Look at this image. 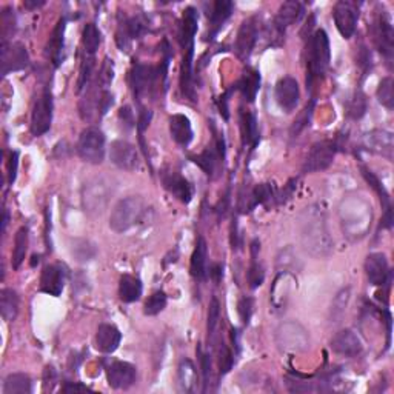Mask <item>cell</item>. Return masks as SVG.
<instances>
[{"label": "cell", "mask_w": 394, "mask_h": 394, "mask_svg": "<svg viewBox=\"0 0 394 394\" xmlns=\"http://www.w3.org/2000/svg\"><path fill=\"white\" fill-rule=\"evenodd\" d=\"M300 242H302L307 253L314 258H327L333 251V241H331L325 213L318 205L305 208L299 218Z\"/></svg>", "instance_id": "6da1fadb"}, {"label": "cell", "mask_w": 394, "mask_h": 394, "mask_svg": "<svg viewBox=\"0 0 394 394\" xmlns=\"http://www.w3.org/2000/svg\"><path fill=\"white\" fill-rule=\"evenodd\" d=\"M307 88H311L316 80L327 73L330 66V38L323 29H316L310 36L307 46Z\"/></svg>", "instance_id": "7a4b0ae2"}, {"label": "cell", "mask_w": 394, "mask_h": 394, "mask_svg": "<svg viewBox=\"0 0 394 394\" xmlns=\"http://www.w3.org/2000/svg\"><path fill=\"white\" fill-rule=\"evenodd\" d=\"M146 205L142 197L129 196L114 205L110 216V228L115 233H127L143 219Z\"/></svg>", "instance_id": "3957f363"}, {"label": "cell", "mask_w": 394, "mask_h": 394, "mask_svg": "<svg viewBox=\"0 0 394 394\" xmlns=\"http://www.w3.org/2000/svg\"><path fill=\"white\" fill-rule=\"evenodd\" d=\"M79 157L91 165H100L105 159V134L97 128L83 129L76 145Z\"/></svg>", "instance_id": "277c9868"}, {"label": "cell", "mask_w": 394, "mask_h": 394, "mask_svg": "<svg viewBox=\"0 0 394 394\" xmlns=\"http://www.w3.org/2000/svg\"><path fill=\"white\" fill-rule=\"evenodd\" d=\"M52 123V96L51 90L43 88L42 94L36 99L31 113V134L38 137L48 133Z\"/></svg>", "instance_id": "5b68a950"}, {"label": "cell", "mask_w": 394, "mask_h": 394, "mask_svg": "<svg viewBox=\"0 0 394 394\" xmlns=\"http://www.w3.org/2000/svg\"><path fill=\"white\" fill-rule=\"evenodd\" d=\"M339 148H341V143L337 141H321L314 143L304 164V173H318L327 169L333 164Z\"/></svg>", "instance_id": "8992f818"}, {"label": "cell", "mask_w": 394, "mask_h": 394, "mask_svg": "<svg viewBox=\"0 0 394 394\" xmlns=\"http://www.w3.org/2000/svg\"><path fill=\"white\" fill-rule=\"evenodd\" d=\"M333 19L336 28L344 38H351L356 33L359 22V6L351 0H339L333 8Z\"/></svg>", "instance_id": "52a82bcc"}, {"label": "cell", "mask_w": 394, "mask_h": 394, "mask_svg": "<svg viewBox=\"0 0 394 394\" xmlns=\"http://www.w3.org/2000/svg\"><path fill=\"white\" fill-rule=\"evenodd\" d=\"M190 159L202 168L208 177L214 179V177H218L223 159H225V141H223L222 136H216L214 146H208L199 156H191Z\"/></svg>", "instance_id": "ba28073f"}, {"label": "cell", "mask_w": 394, "mask_h": 394, "mask_svg": "<svg viewBox=\"0 0 394 394\" xmlns=\"http://www.w3.org/2000/svg\"><path fill=\"white\" fill-rule=\"evenodd\" d=\"M160 77L159 66L153 65H143V64H134L129 73V83L133 88L134 97L141 99L153 91L154 85Z\"/></svg>", "instance_id": "9c48e42d"}, {"label": "cell", "mask_w": 394, "mask_h": 394, "mask_svg": "<svg viewBox=\"0 0 394 394\" xmlns=\"http://www.w3.org/2000/svg\"><path fill=\"white\" fill-rule=\"evenodd\" d=\"M373 37L377 50L382 52V56L387 59L388 64H391L394 56V29L387 11L377 14L373 25Z\"/></svg>", "instance_id": "30bf717a"}, {"label": "cell", "mask_w": 394, "mask_h": 394, "mask_svg": "<svg viewBox=\"0 0 394 394\" xmlns=\"http://www.w3.org/2000/svg\"><path fill=\"white\" fill-rule=\"evenodd\" d=\"M277 344H279L285 351H304L307 350L310 339H308L307 331L295 322L282 323L277 330Z\"/></svg>", "instance_id": "8fae6325"}, {"label": "cell", "mask_w": 394, "mask_h": 394, "mask_svg": "<svg viewBox=\"0 0 394 394\" xmlns=\"http://www.w3.org/2000/svg\"><path fill=\"white\" fill-rule=\"evenodd\" d=\"M108 199H110V188H108V183H105L102 179L85 183L82 196L85 211L102 213Z\"/></svg>", "instance_id": "7c38bea8"}, {"label": "cell", "mask_w": 394, "mask_h": 394, "mask_svg": "<svg viewBox=\"0 0 394 394\" xmlns=\"http://www.w3.org/2000/svg\"><path fill=\"white\" fill-rule=\"evenodd\" d=\"M258 37H259V29H258L256 19L250 17L244 20L241 28H239L236 43H234V51L239 59L244 62L248 60L254 46L258 43Z\"/></svg>", "instance_id": "4fadbf2b"}, {"label": "cell", "mask_w": 394, "mask_h": 394, "mask_svg": "<svg viewBox=\"0 0 394 394\" xmlns=\"http://www.w3.org/2000/svg\"><path fill=\"white\" fill-rule=\"evenodd\" d=\"M106 377L110 387L114 390H128L133 387L137 379V370L129 362L115 360L108 367Z\"/></svg>", "instance_id": "5bb4252c"}, {"label": "cell", "mask_w": 394, "mask_h": 394, "mask_svg": "<svg viewBox=\"0 0 394 394\" xmlns=\"http://www.w3.org/2000/svg\"><path fill=\"white\" fill-rule=\"evenodd\" d=\"M274 97L277 105H279L285 113L295 111L300 99V90L297 80L293 79L290 76L282 77V79L276 83Z\"/></svg>", "instance_id": "9a60e30c"}, {"label": "cell", "mask_w": 394, "mask_h": 394, "mask_svg": "<svg viewBox=\"0 0 394 394\" xmlns=\"http://www.w3.org/2000/svg\"><path fill=\"white\" fill-rule=\"evenodd\" d=\"M110 159L113 164L125 169V171H134L139 168V153L133 143L127 141H114L110 148Z\"/></svg>", "instance_id": "2e32d148"}, {"label": "cell", "mask_w": 394, "mask_h": 394, "mask_svg": "<svg viewBox=\"0 0 394 394\" xmlns=\"http://www.w3.org/2000/svg\"><path fill=\"white\" fill-rule=\"evenodd\" d=\"M160 179L169 195H173L182 204L191 202L192 196H195V188H192V185L181 173L169 169V171H164L160 174Z\"/></svg>", "instance_id": "e0dca14e"}, {"label": "cell", "mask_w": 394, "mask_h": 394, "mask_svg": "<svg viewBox=\"0 0 394 394\" xmlns=\"http://www.w3.org/2000/svg\"><path fill=\"white\" fill-rule=\"evenodd\" d=\"M365 273L370 283L374 285V287H385V285L390 283L391 272L385 254L382 253L370 254L365 260Z\"/></svg>", "instance_id": "ac0fdd59"}, {"label": "cell", "mask_w": 394, "mask_h": 394, "mask_svg": "<svg viewBox=\"0 0 394 394\" xmlns=\"http://www.w3.org/2000/svg\"><path fill=\"white\" fill-rule=\"evenodd\" d=\"M29 65V56L22 43L2 45V74L6 76L11 71H20Z\"/></svg>", "instance_id": "d6986e66"}, {"label": "cell", "mask_w": 394, "mask_h": 394, "mask_svg": "<svg viewBox=\"0 0 394 394\" xmlns=\"http://www.w3.org/2000/svg\"><path fill=\"white\" fill-rule=\"evenodd\" d=\"M65 279H66V273L64 267L59 264L46 265L42 269V276H41V291L46 293V295L50 296L59 297L62 295V291H64Z\"/></svg>", "instance_id": "ffe728a7"}, {"label": "cell", "mask_w": 394, "mask_h": 394, "mask_svg": "<svg viewBox=\"0 0 394 394\" xmlns=\"http://www.w3.org/2000/svg\"><path fill=\"white\" fill-rule=\"evenodd\" d=\"M296 279L290 272H279L276 276L273 290H272V304L276 310H285L290 300V295L295 290Z\"/></svg>", "instance_id": "44dd1931"}, {"label": "cell", "mask_w": 394, "mask_h": 394, "mask_svg": "<svg viewBox=\"0 0 394 394\" xmlns=\"http://www.w3.org/2000/svg\"><path fill=\"white\" fill-rule=\"evenodd\" d=\"M145 31L146 23L139 15L123 22L122 25H119L118 33H115V42H118L120 51H128L131 42L136 41V38H141L145 34Z\"/></svg>", "instance_id": "7402d4cb"}, {"label": "cell", "mask_w": 394, "mask_h": 394, "mask_svg": "<svg viewBox=\"0 0 394 394\" xmlns=\"http://www.w3.org/2000/svg\"><path fill=\"white\" fill-rule=\"evenodd\" d=\"M331 350L339 356L354 358L362 351L360 337L353 330H342L331 339Z\"/></svg>", "instance_id": "603a6c76"}, {"label": "cell", "mask_w": 394, "mask_h": 394, "mask_svg": "<svg viewBox=\"0 0 394 394\" xmlns=\"http://www.w3.org/2000/svg\"><path fill=\"white\" fill-rule=\"evenodd\" d=\"M199 27V14L197 10L188 6L183 11L181 31H179V42L183 51H195V37Z\"/></svg>", "instance_id": "cb8c5ba5"}, {"label": "cell", "mask_w": 394, "mask_h": 394, "mask_svg": "<svg viewBox=\"0 0 394 394\" xmlns=\"http://www.w3.org/2000/svg\"><path fill=\"white\" fill-rule=\"evenodd\" d=\"M234 3L230 0H216L211 3V10L208 13V20H210V33H208V38H213L218 36L219 31L222 29L223 23H225L231 14H233Z\"/></svg>", "instance_id": "d4e9b609"}, {"label": "cell", "mask_w": 394, "mask_h": 394, "mask_svg": "<svg viewBox=\"0 0 394 394\" xmlns=\"http://www.w3.org/2000/svg\"><path fill=\"white\" fill-rule=\"evenodd\" d=\"M305 13V8L300 2H296V0H288V2H283L277 11L273 25L285 33L290 25H295L296 22H299L302 19V15Z\"/></svg>", "instance_id": "484cf974"}, {"label": "cell", "mask_w": 394, "mask_h": 394, "mask_svg": "<svg viewBox=\"0 0 394 394\" xmlns=\"http://www.w3.org/2000/svg\"><path fill=\"white\" fill-rule=\"evenodd\" d=\"M65 27H66V19L62 17L57 25L54 27L52 33L46 43V56L50 57L54 66H59L60 62L64 60V45H65Z\"/></svg>", "instance_id": "4316f807"}, {"label": "cell", "mask_w": 394, "mask_h": 394, "mask_svg": "<svg viewBox=\"0 0 394 394\" xmlns=\"http://www.w3.org/2000/svg\"><path fill=\"white\" fill-rule=\"evenodd\" d=\"M122 342V333L118 327L111 325V323H102L97 328L96 333V346L99 351L105 354H111L119 349Z\"/></svg>", "instance_id": "83f0119b"}, {"label": "cell", "mask_w": 394, "mask_h": 394, "mask_svg": "<svg viewBox=\"0 0 394 394\" xmlns=\"http://www.w3.org/2000/svg\"><path fill=\"white\" fill-rule=\"evenodd\" d=\"M169 133L173 141L181 146H188L195 137L191 122L185 114H173L169 118Z\"/></svg>", "instance_id": "f1b7e54d"}, {"label": "cell", "mask_w": 394, "mask_h": 394, "mask_svg": "<svg viewBox=\"0 0 394 394\" xmlns=\"http://www.w3.org/2000/svg\"><path fill=\"white\" fill-rule=\"evenodd\" d=\"M272 204L277 205V188L274 187V183H259L251 190L244 211H251L258 205Z\"/></svg>", "instance_id": "f546056e"}, {"label": "cell", "mask_w": 394, "mask_h": 394, "mask_svg": "<svg viewBox=\"0 0 394 394\" xmlns=\"http://www.w3.org/2000/svg\"><path fill=\"white\" fill-rule=\"evenodd\" d=\"M234 90L241 92L246 102H254L260 90V73L254 68H246L241 79L236 82Z\"/></svg>", "instance_id": "4dcf8cb0"}, {"label": "cell", "mask_w": 394, "mask_h": 394, "mask_svg": "<svg viewBox=\"0 0 394 394\" xmlns=\"http://www.w3.org/2000/svg\"><path fill=\"white\" fill-rule=\"evenodd\" d=\"M365 146L370 151H374L377 154H382V156L391 159V154H393V134L390 131H381V129H376L372 131V133H368L365 136Z\"/></svg>", "instance_id": "1f68e13d"}, {"label": "cell", "mask_w": 394, "mask_h": 394, "mask_svg": "<svg viewBox=\"0 0 394 394\" xmlns=\"http://www.w3.org/2000/svg\"><path fill=\"white\" fill-rule=\"evenodd\" d=\"M206 258H208V248H206V242L205 239L200 236L196 242L195 251H192L191 256V265H190V272L191 276L195 277L196 281H205L206 279Z\"/></svg>", "instance_id": "d6a6232c"}, {"label": "cell", "mask_w": 394, "mask_h": 394, "mask_svg": "<svg viewBox=\"0 0 394 394\" xmlns=\"http://www.w3.org/2000/svg\"><path fill=\"white\" fill-rule=\"evenodd\" d=\"M142 282L139 277L131 274H123L119 281V297L122 302L133 304L142 296Z\"/></svg>", "instance_id": "836d02e7"}, {"label": "cell", "mask_w": 394, "mask_h": 394, "mask_svg": "<svg viewBox=\"0 0 394 394\" xmlns=\"http://www.w3.org/2000/svg\"><path fill=\"white\" fill-rule=\"evenodd\" d=\"M241 129H242V141L244 145L250 146V150H254L260 141L259 134V125L256 114L250 111H242L241 113Z\"/></svg>", "instance_id": "e575fe53"}, {"label": "cell", "mask_w": 394, "mask_h": 394, "mask_svg": "<svg viewBox=\"0 0 394 394\" xmlns=\"http://www.w3.org/2000/svg\"><path fill=\"white\" fill-rule=\"evenodd\" d=\"M197 385L196 367L190 359H183L177 368V388L181 393H192Z\"/></svg>", "instance_id": "d590c367"}, {"label": "cell", "mask_w": 394, "mask_h": 394, "mask_svg": "<svg viewBox=\"0 0 394 394\" xmlns=\"http://www.w3.org/2000/svg\"><path fill=\"white\" fill-rule=\"evenodd\" d=\"M259 250H260V242L256 239V241L251 242V264L248 268V273H246V281H248L251 290L259 288L265 281V269L258 259Z\"/></svg>", "instance_id": "8d00e7d4"}, {"label": "cell", "mask_w": 394, "mask_h": 394, "mask_svg": "<svg viewBox=\"0 0 394 394\" xmlns=\"http://www.w3.org/2000/svg\"><path fill=\"white\" fill-rule=\"evenodd\" d=\"M0 313L5 322L15 321L19 314V296L11 288H3L0 291Z\"/></svg>", "instance_id": "74e56055"}, {"label": "cell", "mask_w": 394, "mask_h": 394, "mask_svg": "<svg viewBox=\"0 0 394 394\" xmlns=\"http://www.w3.org/2000/svg\"><path fill=\"white\" fill-rule=\"evenodd\" d=\"M29 231L27 227H22L17 230L14 237V250H13V268L19 269L27 258L28 242H29Z\"/></svg>", "instance_id": "f35d334b"}, {"label": "cell", "mask_w": 394, "mask_h": 394, "mask_svg": "<svg viewBox=\"0 0 394 394\" xmlns=\"http://www.w3.org/2000/svg\"><path fill=\"white\" fill-rule=\"evenodd\" d=\"M31 379L25 373H13L3 382V394H29Z\"/></svg>", "instance_id": "ab89813d"}, {"label": "cell", "mask_w": 394, "mask_h": 394, "mask_svg": "<svg viewBox=\"0 0 394 394\" xmlns=\"http://www.w3.org/2000/svg\"><path fill=\"white\" fill-rule=\"evenodd\" d=\"M100 41H102V38H100V31L96 27V23H87L82 33V43L85 52H87L88 56H92V54L99 50Z\"/></svg>", "instance_id": "60d3db41"}, {"label": "cell", "mask_w": 394, "mask_h": 394, "mask_svg": "<svg viewBox=\"0 0 394 394\" xmlns=\"http://www.w3.org/2000/svg\"><path fill=\"white\" fill-rule=\"evenodd\" d=\"M168 302V297L164 291H154L153 295L146 299V302L143 305V313L145 316H157L165 310Z\"/></svg>", "instance_id": "b9f144b4"}, {"label": "cell", "mask_w": 394, "mask_h": 394, "mask_svg": "<svg viewBox=\"0 0 394 394\" xmlns=\"http://www.w3.org/2000/svg\"><path fill=\"white\" fill-rule=\"evenodd\" d=\"M367 113V97L362 91H356L354 96L350 99L349 105H346V114L349 118L358 120L360 118H364V114Z\"/></svg>", "instance_id": "7bdbcfd3"}, {"label": "cell", "mask_w": 394, "mask_h": 394, "mask_svg": "<svg viewBox=\"0 0 394 394\" xmlns=\"http://www.w3.org/2000/svg\"><path fill=\"white\" fill-rule=\"evenodd\" d=\"M377 100L388 110L394 108V80L393 77H385L382 82L379 83V88H377Z\"/></svg>", "instance_id": "ee69618b"}, {"label": "cell", "mask_w": 394, "mask_h": 394, "mask_svg": "<svg viewBox=\"0 0 394 394\" xmlns=\"http://www.w3.org/2000/svg\"><path fill=\"white\" fill-rule=\"evenodd\" d=\"M350 300V288H344L337 293V296L333 300V305H331V321L339 322L342 319V316L346 310V305H349Z\"/></svg>", "instance_id": "f6af8a7d"}, {"label": "cell", "mask_w": 394, "mask_h": 394, "mask_svg": "<svg viewBox=\"0 0 394 394\" xmlns=\"http://www.w3.org/2000/svg\"><path fill=\"white\" fill-rule=\"evenodd\" d=\"M219 322H220V304L218 297H213L210 302V308H208V337H210L211 342H214Z\"/></svg>", "instance_id": "bcb514c9"}, {"label": "cell", "mask_w": 394, "mask_h": 394, "mask_svg": "<svg viewBox=\"0 0 394 394\" xmlns=\"http://www.w3.org/2000/svg\"><path fill=\"white\" fill-rule=\"evenodd\" d=\"M92 68H94V59H92V56L85 57L82 62V66H80L79 80H77V92H82L85 90V87H88L91 74H92Z\"/></svg>", "instance_id": "7dc6e473"}, {"label": "cell", "mask_w": 394, "mask_h": 394, "mask_svg": "<svg viewBox=\"0 0 394 394\" xmlns=\"http://www.w3.org/2000/svg\"><path fill=\"white\" fill-rule=\"evenodd\" d=\"M314 104H316V100H311V102L307 105L304 113L299 115V119L295 120V125H293V128H291V137H297L300 131L307 128V125H310L313 110H314Z\"/></svg>", "instance_id": "c3c4849f"}, {"label": "cell", "mask_w": 394, "mask_h": 394, "mask_svg": "<svg viewBox=\"0 0 394 394\" xmlns=\"http://www.w3.org/2000/svg\"><path fill=\"white\" fill-rule=\"evenodd\" d=\"M73 254L77 258V260H80V262L91 260L96 256V248H94V245H91L87 241H79V242H76L73 246Z\"/></svg>", "instance_id": "681fc988"}, {"label": "cell", "mask_w": 394, "mask_h": 394, "mask_svg": "<svg viewBox=\"0 0 394 394\" xmlns=\"http://www.w3.org/2000/svg\"><path fill=\"white\" fill-rule=\"evenodd\" d=\"M234 365V354L231 351L225 344L220 345L219 350V368H220V376H225L230 373V370Z\"/></svg>", "instance_id": "f907efd6"}, {"label": "cell", "mask_w": 394, "mask_h": 394, "mask_svg": "<svg viewBox=\"0 0 394 394\" xmlns=\"http://www.w3.org/2000/svg\"><path fill=\"white\" fill-rule=\"evenodd\" d=\"M253 308H254V302L251 297H241L237 304V313H239V318H241L244 325H248L250 321H251V316H253Z\"/></svg>", "instance_id": "816d5d0a"}, {"label": "cell", "mask_w": 394, "mask_h": 394, "mask_svg": "<svg viewBox=\"0 0 394 394\" xmlns=\"http://www.w3.org/2000/svg\"><path fill=\"white\" fill-rule=\"evenodd\" d=\"M113 77H114V64H113V60L105 59L102 68H100V74H99L100 88L106 90L108 87H110V83L113 82Z\"/></svg>", "instance_id": "f5cc1de1"}, {"label": "cell", "mask_w": 394, "mask_h": 394, "mask_svg": "<svg viewBox=\"0 0 394 394\" xmlns=\"http://www.w3.org/2000/svg\"><path fill=\"white\" fill-rule=\"evenodd\" d=\"M197 353L200 356V367H202V373H204V391H206L208 382H210L211 377V356L210 354H205L200 346L197 349Z\"/></svg>", "instance_id": "db71d44e"}, {"label": "cell", "mask_w": 394, "mask_h": 394, "mask_svg": "<svg viewBox=\"0 0 394 394\" xmlns=\"http://www.w3.org/2000/svg\"><path fill=\"white\" fill-rule=\"evenodd\" d=\"M297 188V179H291L282 190H277V205L287 204Z\"/></svg>", "instance_id": "11a10c76"}, {"label": "cell", "mask_w": 394, "mask_h": 394, "mask_svg": "<svg viewBox=\"0 0 394 394\" xmlns=\"http://www.w3.org/2000/svg\"><path fill=\"white\" fill-rule=\"evenodd\" d=\"M17 167H19V153L11 151L10 159H8V182L13 185L17 177Z\"/></svg>", "instance_id": "9f6ffc18"}, {"label": "cell", "mask_w": 394, "mask_h": 394, "mask_svg": "<svg viewBox=\"0 0 394 394\" xmlns=\"http://www.w3.org/2000/svg\"><path fill=\"white\" fill-rule=\"evenodd\" d=\"M119 119L122 120L123 125H125L127 128H134L136 127V119H134V113L131 108L127 105V106H122L120 108V111H119Z\"/></svg>", "instance_id": "6f0895ef"}, {"label": "cell", "mask_w": 394, "mask_h": 394, "mask_svg": "<svg viewBox=\"0 0 394 394\" xmlns=\"http://www.w3.org/2000/svg\"><path fill=\"white\" fill-rule=\"evenodd\" d=\"M151 118H153V113L150 110H146V108H142L141 113H139V118H137V123H136V127L139 129V133H141V137L143 134V131L148 128L150 125V122H151Z\"/></svg>", "instance_id": "680465c9"}, {"label": "cell", "mask_w": 394, "mask_h": 394, "mask_svg": "<svg viewBox=\"0 0 394 394\" xmlns=\"http://www.w3.org/2000/svg\"><path fill=\"white\" fill-rule=\"evenodd\" d=\"M230 94H231V90H230V91H227L225 94H223V96H220V97H219V100H218L220 114H222L223 118H225V119H228V118H230V113H228V100H230L228 97H230Z\"/></svg>", "instance_id": "91938a15"}, {"label": "cell", "mask_w": 394, "mask_h": 394, "mask_svg": "<svg viewBox=\"0 0 394 394\" xmlns=\"http://www.w3.org/2000/svg\"><path fill=\"white\" fill-rule=\"evenodd\" d=\"M62 391L64 393H82V391H91L88 387L80 384H73V382H65L64 387H62Z\"/></svg>", "instance_id": "94428289"}, {"label": "cell", "mask_w": 394, "mask_h": 394, "mask_svg": "<svg viewBox=\"0 0 394 394\" xmlns=\"http://www.w3.org/2000/svg\"><path fill=\"white\" fill-rule=\"evenodd\" d=\"M222 276H223V267H222L220 264L211 265V268H210V277H211V279H213L216 283L220 282Z\"/></svg>", "instance_id": "6125c7cd"}, {"label": "cell", "mask_w": 394, "mask_h": 394, "mask_svg": "<svg viewBox=\"0 0 394 394\" xmlns=\"http://www.w3.org/2000/svg\"><path fill=\"white\" fill-rule=\"evenodd\" d=\"M23 5H25V8H28V10H37V8H41L45 5V0H25L23 2Z\"/></svg>", "instance_id": "be15d7a7"}, {"label": "cell", "mask_w": 394, "mask_h": 394, "mask_svg": "<svg viewBox=\"0 0 394 394\" xmlns=\"http://www.w3.org/2000/svg\"><path fill=\"white\" fill-rule=\"evenodd\" d=\"M8 220H10V214H8V211L5 210V213H3V222H2V233H5L6 225H8Z\"/></svg>", "instance_id": "e7e4bbea"}]
</instances>
